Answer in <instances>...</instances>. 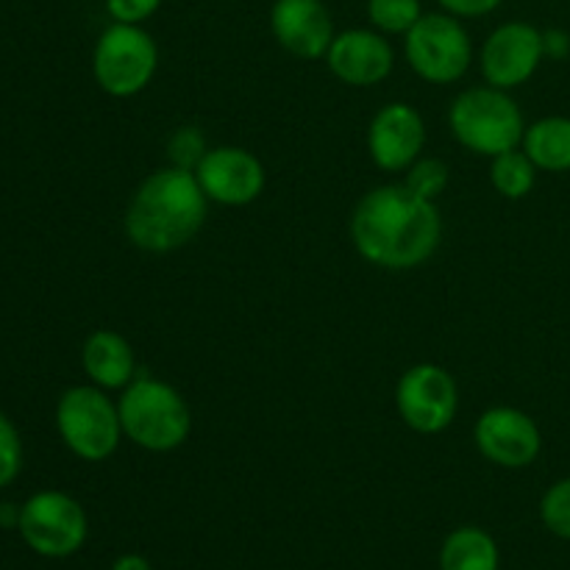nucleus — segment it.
Segmentation results:
<instances>
[{
    "label": "nucleus",
    "mask_w": 570,
    "mask_h": 570,
    "mask_svg": "<svg viewBox=\"0 0 570 570\" xmlns=\"http://www.w3.org/2000/svg\"><path fill=\"white\" fill-rule=\"evenodd\" d=\"M111 570H154V568H150V562L145 560V557L122 554V557H117L115 566H111Z\"/></svg>",
    "instance_id": "nucleus-28"
},
{
    "label": "nucleus",
    "mask_w": 570,
    "mask_h": 570,
    "mask_svg": "<svg viewBox=\"0 0 570 570\" xmlns=\"http://www.w3.org/2000/svg\"><path fill=\"white\" fill-rule=\"evenodd\" d=\"M200 189L212 204L220 206H248L265 193L267 173L259 156L245 148L223 145V148L206 150L200 165L195 167Z\"/></svg>",
    "instance_id": "nucleus-11"
},
{
    "label": "nucleus",
    "mask_w": 570,
    "mask_h": 570,
    "mask_svg": "<svg viewBox=\"0 0 570 570\" xmlns=\"http://www.w3.org/2000/svg\"><path fill=\"white\" fill-rule=\"evenodd\" d=\"M426 126L415 106L387 104L367 126V154L384 173H404L421 159Z\"/></svg>",
    "instance_id": "nucleus-13"
},
{
    "label": "nucleus",
    "mask_w": 570,
    "mask_h": 570,
    "mask_svg": "<svg viewBox=\"0 0 570 570\" xmlns=\"http://www.w3.org/2000/svg\"><path fill=\"white\" fill-rule=\"evenodd\" d=\"M540 518L551 534L570 540V476L546 490L543 501H540Z\"/></svg>",
    "instance_id": "nucleus-21"
},
{
    "label": "nucleus",
    "mask_w": 570,
    "mask_h": 570,
    "mask_svg": "<svg viewBox=\"0 0 570 570\" xmlns=\"http://www.w3.org/2000/svg\"><path fill=\"white\" fill-rule=\"evenodd\" d=\"M20 529L28 549L42 557H70L87 543V512L72 495L42 490L20 507Z\"/></svg>",
    "instance_id": "nucleus-8"
},
{
    "label": "nucleus",
    "mask_w": 570,
    "mask_h": 570,
    "mask_svg": "<svg viewBox=\"0 0 570 570\" xmlns=\"http://www.w3.org/2000/svg\"><path fill=\"white\" fill-rule=\"evenodd\" d=\"M406 187L421 198L434 200L449 184V167L440 159H417L415 165L406 170Z\"/></svg>",
    "instance_id": "nucleus-22"
},
{
    "label": "nucleus",
    "mask_w": 570,
    "mask_h": 570,
    "mask_svg": "<svg viewBox=\"0 0 570 570\" xmlns=\"http://www.w3.org/2000/svg\"><path fill=\"white\" fill-rule=\"evenodd\" d=\"M451 134L476 156H499L521 148L527 122L515 100L499 87H473L456 95L449 111Z\"/></svg>",
    "instance_id": "nucleus-4"
},
{
    "label": "nucleus",
    "mask_w": 570,
    "mask_h": 570,
    "mask_svg": "<svg viewBox=\"0 0 570 570\" xmlns=\"http://www.w3.org/2000/svg\"><path fill=\"white\" fill-rule=\"evenodd\" d=\"M473 440L484 460L510 471L529 468L543 451L538 423L515 406H493L482 412L473 426Z\"/></svg>",
    "instance_id": "nucleus-10"
},
{
    "label": "nucleus",
    "mask_w": 570,
    "mask_h": 570,
    "mask_svg": "<svg viewBox=\"0 0 570 570\" xmlns=\"http://www.w3.org/2000/svg\"><path fill=\"white\" fill-rule=\"evenodd\" d=\"M167 156H170L173 167H181V170H193L200 165V159L206 156V139L198 128L184 126L167 142Z\"/></svg>",
    "instance_id": "nucleus-23"
},
{
    "label": "nucleus",
    "mask_w": 570,
    "mask_h": 570,
    "mask_svg": "<svg viewBox=\"0 0 570 570\" xmlns=\"http://www.w3.org/2000/svg\"><path fill=\"white\" fill-rule=\"evenodd\" d=\"M399 415L412 432L440 434L449 429L460 406V390L454 376L434 362L412 365L395 387Z\"/></svg>",
    "instance_id": "nucleus-9"
},
{
    "label": "nucleus",
    "mask_w": 570,
    "mask_h": 570,
    "mask_svg": "<svg viewBox=\"0 0 570 570\" xmlns=\"http://www.w3.org/2000/svg\"><path fill=\"white\" fill-rule=\"evenodd\" d=\"M326 65L348 87H373L393 72V45L376 28H351L334 37Z\"/></svg>",
    "instance_id": "nucleus-15"
},
{
    "label": "nucleus",
    "mask_w": 570,
    "mask_h": 570,
    "mask_svg": "<svg viewBox=\"0 0 570 570\" xmlns=\"http://www.w3.org/2000/svg\"><path fill=\"white\" fill-rule=\"evenodd\" d=\"M122 434L134 445L154 454H167L187 443L193 412L184 395L161 379L137 376L120 395Z\"/></svg>",
    "instance_id": "nucleus-3"
},
{
    "label": "nucleus",
    "mask_w": 570,
    "mask_h": 570,
    "mask_svg": "<svg viewBox=\"0 0 570 570\" xmlns=\"http://www.w3.org/2000/svg\"><path fill=\"white\" fill-rule=\"evenodd\" d=\"M22 468V443L14 423L0 412V488L11 484Z\"/></svg>",
    "instance_id": "nucleus-24"
},
{
    "label": "nucleus",
    "mask_w": 570,
    "mask_h": 570,
    "mask_svg": "<svg viewBox=\"0 0 570 570\" xmlns=\"http://www.w3.org/2000/svg\"><path fill=\"white\" fill-rule=\"evenodd\" d=\"M81 365L100 390H126L137 379V356L131 343L111 328L89 334L81 351Z\"/></svg>",
    "instance_id": "nucleus-16"
},
{
    "label": "nucleus",
    "mask_w": 570,
    "mask_h": 570,
    "mask_svg": "<svg viewBox=\"0 0 570 570\" xmlns=\"http://www.w3.org/2000/svg\"><path fill=\"white\" fill-rule=\"evenodd\" d=\"M543 53V31L532 22L512 20L495 28L482 48V76L490 87L515 89L538 72Z\"/></svg>",
    "instance_id": "nucleus-12"
},
{
    "label": "nucleus",
    "mask_w": 570,
    "mask_h": 570,
    "mask_svg": "<svg viewBox=\"0 0 570 570\" xmlns=\"http://www.w3.org/2000/svg\"><path fill=\"white\" fill-rule=\"evenodd\" d=\"M523 154L534 161L538 170L568 173L570 170V117H543L527 126L521 142Z\"/></svg>",
    "instance_id": "nucleus-17"
},
{
    "label": "nucleus",
    "mask_w": 570,
    "mask_h": 570,
    "mask_svg": "<svg viewBox=\"0 0 570 570\" xmlns=\"http://www.w3.org/2000/svg\"><path fill=\"white\" fill-rule=\"evenodd\" d=\"M499 546L479 527L454 529L440 549V570H499Z\"/></svg>",
    "instance_id": "nucleus-18"
},
{
    "label": "nucleus",
    "mask_w": 570,
    "mask_h": 570,
    "mask_svg": "<svg viewBox=\"0 0 570 570\" xmlns=\"http://www.w3.org/2000/svg\"><path fill=\"white\" fill-rule=\"evenodd\" d=\"M404 53L423 81L454 83L471 67L473 45L454 14H423L406 31Z\"/></svg>",
    "instance_id": "nucleus-7"
},
{
    "label": "nucleus",
    "mask_w": 570,
    "mask_h": 570,
    "mask_svg": "<svg viewBox=\"0 0 570 570\" xmlns=\"http://www.w3.org/2000/svg\"><path fill=\"white\" fill-rule=\"evenodd\" d=\"M209 198L193 170L165 167L145 178L126 212V237L150 254H170L204 228Z\"/></svg>",
    "instance_id": "nucleus-2"
},
{
    "label": "nucleus",
    "mask_w": 570,
    "mask_h": 570,
    "mask_svg": "<svg viewBox=\"0 0 570 570\" xmlns=\"http://www.w3.org/2000/svg\"><path fill=\"white\" fill-rule=\"evenodd\" d=\"M271 31L287 53L298 59H326L334 42L332 11L323 0H276L271 9Z\"/></svg>",
    "instance_id": "nucleus-14"
},
{
    "label": "nucleus",
    "mask_w": 570,
    "mask_h": 570,
    "mask_svg": "<svg viewBox=\"0 0 570 570\" xmlns=\"http://www.w3.org/2000/svg\"><path fill=\"white\" fill-rule=\"evenodd\" d=\"M351 239L360 256L384 271L426 265L443 239V217L434 200L406 184H384L362 195L351 215Z\"/></svg>",
    "instance_id": "nucleus-1"
},
{
    "label": "nucleus",
    "mask_w": 570,
    "mask_h": 570,
    "mask_svg": "<svg viewBox=\"0 0 570 570\" xmlns=\"http://www.w3.org/2000/svg\"><path fill=\"white\" fill-rule=\"evenodd\" d=\"M56 429L67 449L83 462H104L117 451L122 438L120 410L106 390L70 387L56 404Z\"/></svg>",
    "instance_id": "nucleus-5"
},
{
    "label": "nucleus",
    "mask_w": 570,
    "mask_h": 570,
    "mask_svg": "<svg viewBox=\"0 0 570 570\" xmlns=\"http://www.w3.org/2000/svg\"><path fill=\"white\" fill-rule=\"evenodd\" d=\"M159 6L161 0H106V11L115 17V22H128V26H142L159 11Z\"/></svg>",
    "instance_id": "nucleus-25"
},
{
    "label": "nucleus",
    "mask_w": 570,
    "mask_h": 570,
    "mask_svg": "<svg viewBox=\"0 0 570 570\" xmlns=\"http://www.w3.org/2000/svg\"><path fill=\"white\" fill-rule=\"evenodd\" d=\"M423 17L421 0H367V20L379 33H404Z\"/></svg>",
    "instance_id": "nucleus-20"
},
{
    "label": "nucleus",
    "mask_w": 570,
    "mask_h": 570,
    "mask_svg": "<svg viewBox=\"0 0 570 570\" xmlns=\"http://www.w3.org/2000/svg\"><path fill=\"white\" fill-rule=\"evenodd\" d=\"M543 53L557 61L566 59L570 53V33L562 31V28H549V31H543Z\"/></svg>",
    "instance_id": "nucleus-27"
},
{
    "label": "nucleus",
    "mask_w": 570,
    "mask_h": 570,
    "mask_svg": "<svg viewBox=\"0 0 570 570\" xmlns=\"http://www.w3.org/2000/svg\"><path fill=\"white\" fill-rule=\"evenodd\" d=\"M159 48L145 28L115 22L100 33L92 56V72L98 87L111 98L139 95L156 76Z\"/></svg>",
    "instance_id": "nucleus-6"
},
{
    "label": "nucleus",
    "mask_w": 570,
    "mask_h": 570,
    "mask_svg": "<svg viewBox=\"0 0 570 570\" xmlns=\"http://www.w3.org/2000/svg\"><path fill=\"white\" fill-rule=\"evenodd\" d=\"M490 181H493L495 193L499 195H504V198L510 200H521L534 189L538 167H534V161L523 154V148L507 150V154L493 156Z\"/></svg>",
    "instance_id": "nucleus-19"
},
{
    "label": "nucleus",
    "mask_w": 570,
    "mask_h": 570,
    "mask_svg": "<svg viewBox=\"0 0 570 570\" xmlns=\"http://www.w3.org/2000/svg\"><path fill=\"white\" fill-rule=\"evenodd\" d=\"M454 17H484L499 9L504 0H438Z\"/></svg>",
    "instance_id": "nucleus-26"
}]
</instances>
